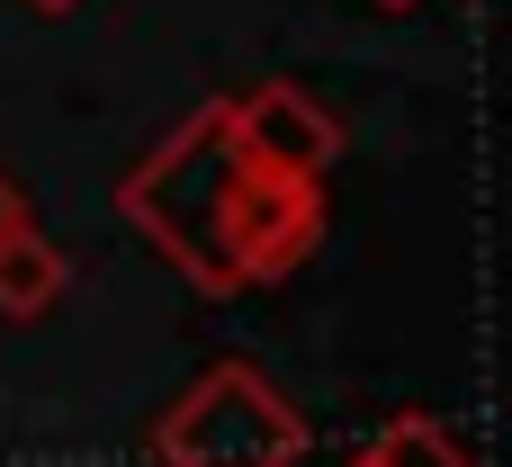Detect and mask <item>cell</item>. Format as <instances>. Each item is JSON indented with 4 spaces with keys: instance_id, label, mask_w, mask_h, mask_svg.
Returning <instances> with one entry per match:
<instances>
[{
    "instance_id": "obj_1",
    "label": "cell",
    "mask_w": 512,
    "mask_h": 467,
    "mask_svg": "<svg viewBox=\"0 0 512 467\" xmlns=\"http://www.w3.org/2000/svg\"><path fill=\"white\" fill-rule=\"evenodd\" d=\"M297 450H306L297 414H288L252 369L207 378V387L162 423V459L171 467H288Z\"/></svg>"
},
{
    "instance_id": "obj_2",
    "label": "cell",
    "mask_w": 512,
    "mask_h": 467,
    "mask_svg": "<svg viewBox=\"0 0 512 467\" xmlns=\"http://www.w3.org/2000/svg\"><path fill=\"white\" fill-rule=\"evenodd\" d=\"M234 144L261 162V171H315L324 153H333V126H324V108L315 99H297V90H261L252 108H234Z\"/></svg>"
},
{
    "instance_id": "obj_3",
    "label": "cell",
    "mask_w": 512,
    "mask_h": 467,
    "mask_svg": "<svg viewBox=\"0 0 512 467\" xmlns=\"http://www.w3.org/2000/svg\"><path fill=\"white\" fill-rule=\"evenodd\" d=\"M54 288H63V261H54L27 225H9V234H0V306H9V315H36V306H54Z\"/></svg>"
},
{
    "instance_id": "obj_4",
    "label": "cell",
    "mask_w": 512,
    "mask_h": 467,
    "mask_svg": "<svg viewBox=\"0 0 512 467\" xmlns=\"http://www.w3.org/2000/svg\"><path fill=\"white\" fill-rule=\"evenodd\" d=\"M378 459H387V467H468L441 432H432V423H396V432L378 441Z\"/></svg>"
},
{
    "instance_id": "obj_5",
    "label": "cell",
    "mask_w": 512,
    "mask_h": 467,
    "mask_svg": "<svg viewBox=\"0 0 512 467\" xmlns=\"http://www.w3.org/2000/svg\"><path fill=\"white\" fill-rule=\"evenodd\" d=\"M9 225H18V198H9V189H0V234H9Z\"/></svg>"
},
{
    "instance_id": "obj_6",
    "label": "cell",
    "mask_w": 512,
    "mask_h": 467,
    "mask_svg": "<svg viewBox=\"0 0 512 467\" xmlns=\"http://www.w3.org/2000/svg\"><path fill=\"white\" fill-rule=\"evenodd\" d=\"M360 467H387V459H378V450H369V459H360Z\"/></svg>"
},
{
    "instance_id": "obj_7",
    "label": "cell",
    "mask_w": 512,
    "mask_h": 467,
    "mask_svg": "<svg viewBox=\"0 0 512 467\" xmlns=\"http://www.w3.org/2000/svg\"><path fill=\"white\" fill-rule=\"evenodd\" d=\"M45 9H72V0H45Z\"/></svg>"
},
{
    "instance_id": "obj_8",
    "label": "cell",
    "mask_w": 512,
    "mask_h": 467,
    "mask_svg": "<svg viewBox=\"0 0 512 467\" xmlns=\"http://www.w3.org/2000/svg\"><path fill=\"white\" fill-rule=\"evenodd\" d=\"M387 9H405V0H387Z\"/></svg>"
}]
</instances>
